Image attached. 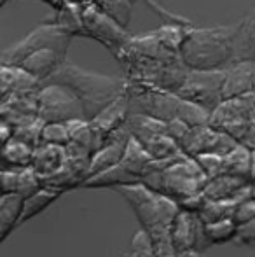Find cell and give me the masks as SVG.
<instances>
[{
	"mask_svg": "<svg viewBox=\"0 0 255 257\" xmlns=\"http://www.w3.org/2000/svg\"><path fill=\"white\" fill-rule=\"evenodd\" d=\"M116 191L131 206L140 227L152 236L157 257H177V248L171 241V224L180 212L178 201L168 194L150 189L143 182L121 186Z\"/></svg>",
	"mask_w": 255,
	"mask_h": 257,
	"instance_id": "cell-1",
	"label": "cell"
},
{
	"mask_svg": "<svg viewBox=\"0 0 255 257\" xmlns=\"http://www.w3.org/2000/svg\"><path fill=\"white\" fill-rule=\"evenodd\" d=\"M236 25L189 27L180 46V60L189 70H224L234 60Z\"/></svg>",
	"mask_w": 255,
	"mask_h": 257,
	"instance_id": "cell-2",
	"label": "cell"
},
{
	"mask_svg": "<svg viewBox=\"0 0 255 257\" xmlns=\"http://www.w3.org/2000/svg\"><path fill=\"white\" fill-rule=\"evenodd\" d=\"M48 81L62 82L68 86L84 105L86 119H93L96 114L110 105L116 98L128 91L129 81L126 77H112V75L96 74L74 63L65 61L58 72ZM46 81V82H48Z\"/></svg>",
	"mask_w": 255,
	"mask_h": 257,
	"instance_id": "cell-3",
	"label": "cell"
},
{
	"mask_svg": "<svg viewBox=\"0 0 255 257\" xmlns=\"http://www.w3.org/2000/svg\"><path fill=\"white\" fill-rule=\"evenodd\" d=\"M142 182L147 184L150 189L168 194L180 203L187 198L203 193L208 177L197 165L196 158L184 154L177 161L170 163L163 168H156L150 165Z\"/></svg>",
	"mask_w": 255,
	"mask_h": 257,
	"instance_id": "cell-4",
	"label": "cell"
},
{
	"mask_svg": "<svg viewBox=\"0 0 255 257\" xmlns=\"http://www.w3.org/2000/svg\"><path fill=\"white\" fill-rule=\"evenodd\" d=\"M39 117L44 122H68L72 119H86L81 98L62 82H42L37 93Z\"/></svg>",
	"mask_w": 255,
	"mask_h": 257,
	"instance_id": "cell-5",
	"label": "cell"
},
{
	"mask_svg": "<svg viewBox=\"0 0 255 257\" xmlns=\"http://www.w3.org/2000/svg\"><path fill=\"white\" fill-rule=\"evenodd\" d=\"M72 37L60 30L49 20L42 21L28 35H25L16 44L9 46L2 51V65H20L30 53L39 51L42 48H56L67 53L70 48Z\"/></svg>",
	"mask_w": 255,
	"mask_h": 257,
	"instance_id": "cell-6",
	"label": "cell"
},
{
	"mask_svg": "<svg viewBox=\"0 0 255 257\" xmlns=\"http://www.w3.org/2000/svg\"><path fill=\"white\" fill-rule=\"evenodd\" d=\"M255 117V95L246 93V95L232 96V98L222 100L217 107L211 110L210 124L220 132L229 133L234 137L238 142L245 139L248 132L250 122Z\"/></svg>",
	"mask_w": 255,
	"mask_h": 257,
	"instance_id": "cell-7",
	"label": "cell"
},
{
	"mask_svg": "<svg viewBox=\"0 0 255 257\" xmlns=\"http://www.w3.org/2000/svg\"><path fill=\"white\" fill-rule=\"evenodd\" d=\"M82 20H84L86 37L93 39L98 44L105 46L112 54L119 53L128 44L129 35L124 27H121L114 18H110L96 0L81 6Z\"/></svg>",
	"mask_w": 255,
	"mask_h": 257,
	"instance_id": "cell-8",
	"label": "cell"
},
{
	"mask_svg": "<svg viewBox=\"0 0 255 257\" xmlns=\"http://www.w3.org/2000/svg\"><path fill=\"white\" fill-rule=\"evenodd\" d=\"M224 70H189L178 96L213 110L224 100Z\"/></svg>",
	"mask_w": 255,
	"mask_h": 257,
	"instance_id": "cell-9",
	"label": "cell"
},
{
	"mask_svg": "<svg viewBox=\"0 0 255 257\" xmlns=\"http://www.w3.org/2000/svg\"><path fill=\"white\" fill-rule=\"evenodd\" d=\"M238 144H239L238 140L229 135V133L220 132V130L213 128L211 124H201V126H192L189 130L185 139L182 140L180 147L187 156L196 158V156L204 153H215V154L225 156L227 153H231Z\"/></svg>",
	"mask_w": 255,
	"mask_h": 257,
	"instance_id": "cell-10",
	"label": "cell"
},
{
	"mask_svg": "<svg viewBox=\"0 0 255 257\" xmlns=\"http://www.w3.org/2000/svg\"><path fill=\"white\" fill-rule=\"evenodd\" d=\"M171 241L177 252L182 250H199L203 252L210 247L204 236V224L199 219L197 212L180 208L173 224H171Z\"/></svg>",
	"mask_w": 255,
	"mask_h": 257,
	"instance_id": "cell-11",
	"label": "cell"
},
{
	"mask_svg": "<svg viewBox=\"0 0 255 257\" xmlns=\"http://www.w3.org/2000/svg\"><path fill=\"white\" fill-rule=\"evenodd\" d=\"M129 114H131V107H129V96L126 91L119 98L114 100L110 105H107L100 114H96L93 119H89V122H91L93 130L96 133L98 149L105 144V140L109 137H112L114 133L126 126Z\"/></svg>",
	"mask_w": 255,
	"mask_h": 257,
	"instance_id": "cell-12",
	"label": "cell"
},
{
	"mask_svg": "<svg viewBox=\"0 0 255 257\" xmlns=\"http://www.w3.org/2000/svg\"><path fill=\"white\" fill-rule=\"evenodd\" d=\"M65 61H67V53L62 51V49L42 48L39 51L28 54L18 67L27 70L28 74L34 75L41 82H46L62 68Z\"/></svg>",
	"mask_w": 255,
	"mask_h": 257,
	"instance_id": "cell-13",
	"label": "cell"
},
{
	"mask_svg": "<svg viewBox=\"0 0 255 257\" xmlns=\"http://www.w3.org/2000/svg\"><path fill=\"white\" fill-rule=\"evenodd\" d=\"M203 193L208 200H245L252 196V182L243 177L220 173L208 179Z\"/></svg>",
	"mask_w": 255,
	"mask_h": 257,
	"instance_id": "cell-14",
	"label": "cell"
},
{
	"mask_svg": "<svg viewBox=\"0 0 255 257\" xmlns=\"http://www.w3.org/2000/svg\"><path fill=\"white\" fill-rule=\"evenodd\" d=\"M253 70L255 63L252 61H231L224 68V86H222L224 100L252 93Z\"/></svg>",
	"mask_w": 255,
	"mask_h": 257,
	"instance_id": "cell-15",
	"label": "cell"
},
{
	"mask_svg": "<svg viewBox=\"0 0 255 257\" xmlns=\"http://www.w3.org/2000/svg\"><path fill=\"white\" fill-rule=\"evenodd\" d=\"M42 82L23 70L18 65H2V82H0V93L2 98L18 93H34L39 91Z\"/></svg>",
	"mask_w": 255,
	"mask_h": 257,
	"instance_id": "cell-16",
	"label": "cell"
},
{
	"mask_svg": "<svg viewBox=\"0 0 255 257\" xmlns=\"http://www.w3.org/2000/svg\"><path fill=\"white\" fill-rule=\"evenodd\" d=\"M25 196L20 193H9L0 196V240H6L21 224Z\"/></svg>",
	"mask_w": 255,
	"mask_h": 257,
	"instance_id": "cell-17",
	"label": "cell"
},
{
	"mask_svg": "<svg viewBox=\"0 0 255 257\" xmlns=\"http://www.w3.org/2000/svg\"><path fill=\"white\" fill-rule=\"evenodd\" d=\"M67 163V149L63 146H53V144H41L34 153L32 166L35 172L46 179V177L56 173Z\"/></svg>",
	"mask_w": 255,
	"mask_h": 257,
	"instance_id": "cell-18",
	"label": "cell"
},
{
	"mask_svg": "<svg viewBox=\"0 0 255 257\" xmlns=\"http://www.w3.org/2000/svg\"><path fill=\"white\" fill-rule=\"evenodd\" d=\"M255 63V9L245 20L236 25L234 34V60Z\"/></svg>",
	"mask_w": 255,
	"mask_h": 257,
	"instance_id": "cell-19",
	"label": "cell"
},
{
	"mask_svg": "<svg viewBox=\"0 0 255 257\" xmlns=\"http://www.w3.org/2000/svg\"><path fill=\"white\" fill-rule=\"evenodd\" d=\"M136 182H142V180L133 175V173H129L121 163H117L112 168H107L103 172L88 177L82 187H86V189H103V187H114V189H117L121 186H129V184H136Z\"/></svg>",
	"mask_w": 255,
	"mask_h": 257,
	"instance_id": "cell-20",
	"label": "cell"
},
{
	"mask_svg": "<svg viewBox=\"0 0 255 257\" xmlns=\"http://www.w3.org/2000/svg\"><path fill=\"white\" fill-rule=\"evenodd\" d=\"M128 130L133 139H136L140 144H145L154 137L166 133V121L140 112H131L128 117Z\"/></svg>",
	"mask_w": 255,
	"mask_h": 257,
	"instance_id": "cell-21",
	"label": "cell"
},
{
	"mask_svg": "<svg viewBox=\"0 0 255 257\" xmlns=\"http://www.w3.org/2000/svg\"><path fill=\"white\" fill-rule=\"evenodd\" d=\"M51 23H55L60 30L74 37H86L84 30V20H82V9L81 6L65 2L60 9L55 11V16L49 18Z\"/></svg>",
	"mask_w": 255,
	"mask_h": 257,
	"instance_id": "cell-22",
	"label": "cell"
},
{
	"mask_svg": "<svg viewBox=\"0 0 255 257\" xmlns=\"http://www.w3.org/2000/svg\"><path fill=\"white\" fill-rule=\"evenodd\" d=\"M152 161L154 159L150 158V154L145 151V147H143L138 140L131 137V139L128 140L126 149H124L121 165H123L129 173H133V175L138 177V179L142 180L143 175L149 172Z\"/></svg>",
	"mask_w": 255,
	"mask_h": 257,
	"instance_id": "cell-23",
	"label": "cell"
},
{
	"mask_svg": "<svg viewBox=\"0 0 255 257\" xmlns=\"http://www.w3.org/2000/svg\"><path fill=\"white\" fill-rule=\"evenodd\" d=\"M35 149L18 139H11L2 146V168H27L32 166Z\"/></svg>",
	"mask_w": 255,
	"mask_h": 257,
	"instance_id": "cell-24",
	"label": "cell"
},
{
	"mask_svg": "<svg viewBox=\"0 0 255 257\" xmlns=\"http://www.w3.org/2000/svg\"><path fill=\"white\" fill-rule=\"evenodd\" d=\"M252 172V149L243 144H238L231 153L224 156V170L222 173H229L234 177H243L250 180Z\"/></svg>",
	"mask_w": 255,
	"mask_h": 257,
	"instance_id": "cell-25",
	"label": "cell"
},
{
	"mask_svg": "<svg viewBox=\"0 0 255 257\" xmlns=\"http://www.w3.org/2000/svg\"><path fill=\"white\" fill-rule=\"evenodd\" d=\"M62 196V193L51 189V187H42L41 191L30 194L28 198H25V206H23V215H21V224H25L27 220L34 219L35 215H39L41 212H44L53 201H56ZM20 224V226H21Z\"/></svg>",
	"mask_w": 255,
	"mask_h": 257,
	"instance_id": "cell-26",
	"label": "cell"
},
{
	"mask_svg": "<svg viewBox=\"0 0 255 257\" xmlns=\"http://www.w3.org/2000/svg\"><path fill=\"white\" fill-rule=\"evenodd\" d=\"M239 201L241 200H208L206 198V201L199 208L197 215H199V219L204 224L215 222V220H220V219H232L236 205Z\"/></svg>",
	"mask_w": 255,
	"mask_h": 257,
	"instance_id": "cell-27",
	"label": "cell"
},
{
	"mask_svg": "<svg viewBox=\"0 0 255 257\" xmlns=\"http://www.w3.org/2000/svg\"><path fill=\"white\" fill-rule=\"evenodd\" d=\"M236 231H238V224L234 222V219H220V220H215V222L204 224V236H206L210 245H220V243H227V241H234Z\"/></svg>",
	"mask_w": 255,
	"mask_h": 257,
	"instance_id": "cell-28",
	"label": "cell"
},
{
	"mask_svg": "<svg viewBox=\"0 0 255 257\" xmlns=\"http://www.w3.org/2000/svg\"><path fill=\"white\" fill-rule=\"evenodd\" d=\"M210 115H211V110L204 108L203 105L194 103L191 100H185V98L180 100V107H178L177 117L182 119L184 122H187L191 128L192 126L210 124Z\"/></svg>",
	"mask_w": 255,
	"mask_h": 257,
	"instance_id": "cell-29",
	"label": "cell"
},
{
	"mask_svg": "<svg viewBox=\"0 0 255 257\" xmlns=\"http://www.w3.org/2000/svg\"><path fill=\"white\" fill-rule=\"evenodd\" d=\"M98 6L109 14L110 18L117 21L121 27L128 28L129 21H131V13L135 0H96Z\"/></svg>",
	"mask_w": 255,
	"mask_h": 257,
	"instance_id": "cell-30",
	"label": "cell"
},
{
	"mask_svg": "<svg viewBox=\"0 0 255 257\" xmlns=\"http://www.w3.org/2000/svg\"><path fill=\"white\" fill-rule=\"evenodd\" d=\"M124 257H157L156 243L152 236L145 229L140 227L131 238L128 252H124Z\"/></svg>",
	"mask_w": 255,
	"mask_h": 257,
	"instance_id": "cell-31",
	"label": "cell"
},
{
	"mask_svg": "<svg viewBox=\"0 0 255 257\" xmlns=\"http://www.w3.org/2000/svg\"><path fill=\"white\" fill-rule=\"evenodd\" d=\"M42 128H44V121L41 117L34 119V121L23 122V124L14 126V137L21 142L28 144L30 147L37 149L42 144Z\"/></svg>",
	"mask_w": 255,
	"mask_h": 257,
	"instance_id": "cell-32",
	"label": "cell"
},
{
	"mask_svg": "<svg viewBox=\"0 0 255 257\" xmlns=\"http://www.w3.org/2000/svg\"><path fill=\"white\" fill-rule=\"evenodd\" d=\"M44 187V179L35 172L34 166H27V168L20 170V179H18V191L21 196L28 198L30 194L37 193Z\"/></svg>",
	"mask_w": 255,
	"mask_h": 257,
	"instance_id": "cell-33",
	"label": "cell"
},
{
	"mask_svg": "<svg viewBox=\"0 0 255 257\" xmlns=\"http://www.w3.org/2000/svg\"><path fill=\"white\" fill-rule=\"evenodd\" d=\"M70 142V132L67 122H44L42 128V144L67 147Z\"/></svg>",
	"mask_w": 255,
	"mask_h": 257,
	"instance_id": "cell-34",
	"label": "cell"
},
{
	"mask_svg": "<svg viewBox=\"0 0 255 257\" xmlns=\"http://www.w3.org/2000/svg\"><path fill=\"white\" fill-rule=\"evenodd\" d=\"M197 165L201 166L204 173H206L208 179H213V177L220 175L222 170H224V156L215 154V153H204L196 156Z\"/></svg>",
	"mask_w": 255,
	"mask_h": 257,
	"instance_id": "cell-35",
	"label": "cell"
},
{
	"mask_svg": "<svg viewBox=\"0 0 255 257\" xmlns=\"http://www.w3.org/2000/svg\"><path fill=\"white\" fill-rule=\"evenodd\" d=\"M236 224H243L246 220L255 219V196H248L245 200H241L236 205L234 215H232Z\"/></svg>",
	"mask_w": 255,
	"mask_h": 257,
	"instance_id": "cell-36",
	"label": "cell"
},
{
	"mask_svg": "<svg viewBox=\"0 0 255 257\" xmlns=\"http://www.w3.org/2000/svg\"><path fill=\"white\" fill-rule=\"evenodd\" d=\"M234 241L238 245H243V247H255V219L238 224Z\"/></svg>",
	"mask_w": 255,
	"mask_h": 257,
	"instance_id": "cell-37",
	"label": "cell"
},
{
	"mask_svg": "<svg viewBox=\"0 0 255 257\" xmlns=\"http://www.w3.org/2000/svg\"><path fill=\"white\" fill-rule=\"evenodd\" d=\"M18 179H20V170H16V168H2V172H0L2 194L16 193V191H18Z\"/></svg>",
	"mask_w": 255,
	"mask_h": 257,
	"instance_id": "cell-38",
	"label": "cell"
},
{
	"mask_svg": "<svg viewBox=\"0 0 255 257\" xmlns=\"http://www.w3.org/2000/svg\"><path fill=\"white\" fill-rule=\"evenodd\" d=\"M189 130H191V126L178 117H173V119H170V121H166V133L173 140H177L178 146H180L182 140L185 139V135L189 133Z\"/></svg>",
	"mask_w": 255,
	"mask_h": 257,
	"instance_id": "cell-39",
	"label": "cell"
},
{
	"mask_svg": "<svg viewBox=\"0 0 255 257\" xmlns=\"http://www.w3.org/2000/svg\"><path fill=\"white\" fill-rule=\"evenodd\" d=\"M177 257H203V252H199V250H182V252H177Z\"/></svg>",
	"mask_w": 255,
	"mask_h": 257,
	"instance_id": "cell-40",
	"label": "cell"
},
{
	"mask_svg": "<svg viewBox=\"0 0 255 257\" xmlns=\"http://www.w3.org/2000/svg\"><path fill=\"white\" fill-rule=\"evenodd\" d=\"M39 2H44V4H48L49 7H51V9H60V7L63 6L65 2H67V0H39Z\"/></svg>",
	"mask_w": 255,
	"mask_h": 257,
	"instance_id": "cell-41",
	"label": "cell"
},
{
	"mask_svg": "<svg viewBox=\"0 0 255 257\" xmlns=\"http://www.w3.org/2000/svg\"><path fill=\"white\" fill-rule=\"evenodd\" d=\"M250 182L255 184V149H252V172H250Z\"/></svg>",
	"mask_w": 255,
	"mask_h": 257,
	"instance_id": "cell-42",
	"label": "cell"
},
{
	"mask_svg": "<svg viewBox=\"0 0 255 257\" xmlns=\"http://www.w3.org/2000/svg\"><path fill=\"white\" fill-rule=\"evenodd\" d=\"M252 93L255 95V70H253V86H252Z\"/></svg>",
	"mask_w": 255,
	"mask_h": 257,
	"instance_id": "cell-43",
	"label": "cell"
},
{
	"mask_svg": "<svg viewBox=\"0 0 255 257\" xmlns=\"http://www.w3.org/2000/svg\"><path fill=\"white\" fill-rule=\"evenodd\" d=\"M252 196H255V184H252Z\"/></svg>",
	"mask_w": 255,
	"mask_h": 257,
	"instance_id": "cell-44",
	"label": "cell"
},
{
	"mask_svg": "<svg viewBox=\"0 0 255 257\" xmlns=\"http://www.w3.org/2000/svg\"><path fill=\"white\" fill-rule=\"evenodd\" d=\"M7 2H9V0H2V6H6Z\"/></svg>",
	"mask_w": 255,
	"mask_h": 257,
	"instance_id": "cell-45",
	"label": "cell"
}]
</instances>
